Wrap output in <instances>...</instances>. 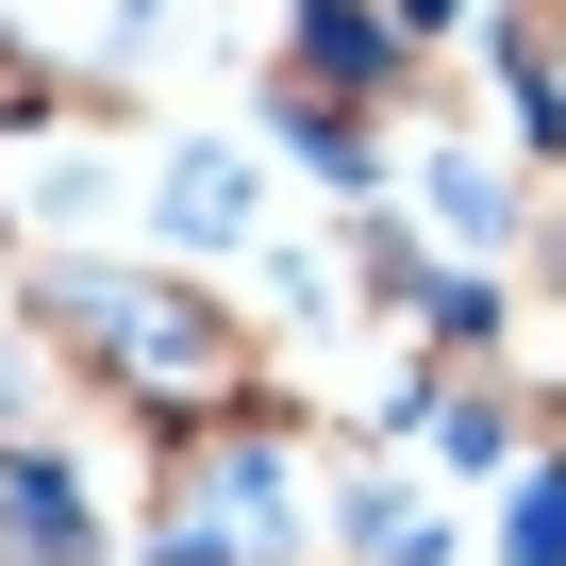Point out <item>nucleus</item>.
<instances>
[{
    "label": "nucleus",
    "instance_id": "nucleus-1",
    "mask_svg": "<svg viewBox=\"0 0 566 566\" xmlns=\"http://www.w3.org/2000/svg\"><path fill=\"white\" fill-rule=\"evenodd\" d=\"M18 350H51L34 384H67L134 467L283 400V350H266V317L233 301V283H184V266H134V250L18 266Z\"/></svg>",
    "mask_w": 566,
    "mask_h": 566
},
{
    "label": "nucleus",
    "instance_id": "nucleus-2",
    "mask_svg": "<svg viewBox=\"0 0 566 566\" xmlns=\"http://www.w3.org/2000/svg\"><path fill=\"white\" fill-rule=\"evenodd\" d=\"M134 566H334V433L266 400L233 433H184L134 467Z\"/></svg>",
    "mask_w": 566,
    "mask_h": 566
},
{
    "label": "nucleus",
    "instance_id": "nucleus-3",
    "mask_svg": "<svg viewBox=\"0 0 566 566\" xmlns=\"http://www.w3.org/2000/svg\"><path fill=\"white\" fill-rule=\"evenodd\" d=\"M167 233H184V250H233V233H250V150H184V167H167Z\"/></svg>",
    "mask_w": 566,
    "mask_h": 566
},
{
    "label": "nucleus",
    "instance_id": "nucleus-4",
    "mask_svg": "<svg viewBox=\"0 0 566 566\" xmlns=\"http://www.w3.org/2000/svg\"><path fill=\"white\" fill-rule=\"evenodd\" d=\"M500 566H566V450L500 467Z\"/></svg>",
    "mask_w": 566,
    "mask_h": 566
}]
</instances>
